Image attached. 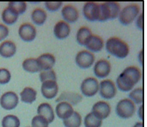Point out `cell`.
<instances>
[{"instance_id": "1", "label": "cell", "mask_w": 147, "mask_h": 127, "mask_svg": "<svg viewBox=\"0 0 147 127\" xmlns=\"http://www.w3.org/2000/svg\"><path fill=\"white\" fill-rule=\"evenodd\" d=\"M141 73L139 69L134 66L126 67L116 80L117 87L123 92H129L140 81Z\"/></svg>"}, {"instance_id": "2", "label": "cell", "mask_w": 147, "mask_h": 127, "mask_svg": "<svg viewBox=\"0 0 147 127\" xmlns=\"http://www.w3.org/2000/svg\"><path fill=\"white\" fill-rule=\"evenodd\" d=\"M105 49L107 53L110 55L121 59L126 58L130 53L128 45L117 37L110 38L106 41Z\"/></svg>"}, {"instance_id": "3", "label": "cell", "mask_w": 147, "mask_h": 127, "mask_svg": "<svg viewBox=\"0 0 147 127\" xmlns=\"http://www.w3.org/2000/svg\"><path fill=\"white\" fill-rule=\"evenodd\" d=\"M121 12V6L115 2H103L100 5V16L98 21L105 22L117 18Z\"/></svg>"}, {"instance_id": "4", "label": "cell", "mask_w": 147, "mask_h": 127, "mask_svg": "<svg viewBox=\"0 0 147 127\" xmlns=\"http://www.w3.org/2000/svg\"><path fill=\"white\" fill-rule=\"evenodd\" d=\"M139 6L135 4H132L127 5L121 9L118 15V18L122 25H128L136 19L139 15Z\"/></svg>"}, {"instance_id": "5", "label": "cell", "mask_w": 147, "mask_h": 127, "mask_svg": "<svg viewBox=\"0 0 147 127\" xmlns=\"http://www.w3.org/2000/svg\"><path fill=\"white\" fill-rule=\"evenodd\" d=\"M115 111L120 118L127 119L131 118L135 114L136 105L129 98H124L118 103Z\"/></svg>"}, {"instance_id": "6", "label": "cell", "mask_w": 147, "mask_h": 127, "mask_svg": "<svg viewBox=\"0 0 147 127\" xmlns=\"http://www.w3.org/2000/svg\"><path fill=\"white\" fill-rule=\"evenodd\" d=\"M98 92L102 98L106 100H110L116 95L117 87L112 80H105L99 83Z\"/></svg>"}, {"instance_id": "7", "label": "cell", "mask_w": 147, "mask_h": 127, "mask_svg": "<svg viewBox=\"0 0 147 127\" xmlns=\"http://www.w3.org/2000/svg\"><path fill=\"white\" fill-rule=\"evenodd\" d=\"M82 93L86 97L94 96L99 91V82L92 77L84 79L80 86Z\"/></svg>"}, {"instance_id": "8", "label": "cell", "mask_w": 147, "mask_h": 127, "mask_svg": "<svg viewBox=\"0 0 147 127\" xmlns=\"http://www.w3.org/2000/svg\"><path fill=\"white\" fill-rule=\"evenodd\" d=\"M19 103V97L13 91H8L3 93L0 98V105L6 111H12L18 106Z\"/></svg>"}, {"instance_id": "9", "label": "cell", "mask_w": 147, "mask_h": 127, "mask_svg": "<svg viewBox=\"0 0 147 127\" xmlns=\"http://www.w3.org/2000/svg\"><path fill=\"white\" fill-rule=\"evenodd\" d=\"M95 56L89 51H81L76 55L75 61L77 65L81 69H88L94 64Z\"/></svg>"}, {"instance_id": "10", "label": "cell", "mask_w": 147, "mask_h": 127, "mask_svg": "<svg viewBox=\"0 0 147 127\" xmlns=\"http://www.w3.org/2000/svg\"><path fill=\"white\" fill-rule=\"evenodd\" d=\"M83 15L89 21H98L100 16V4L96 2H86L83 7Z\"/></svg>"}, {"instance_id": "11", "label": "cell", "mask_w": 147, "mask_h": 127, "mask_svg": "<svg viewBox=\"0 0 147 127\" xmlns=\"http://www.w3.org/2000/svg\"><path fill=\"white\" fill-rule=\"evenodd\" d=\"M18 34L23 41L32 42L36 38L37 31L32 24L23 23L20 26Z\"/></svg>"}, {"instance_id": "12", "label": "cell", "mask_w": 147, "mask_h": 127, "mask_svg": "<svg viewBox=\"0 0 147 127\" xmlns=\"http://www.w3.org/2000/svg\"><path fill=\"white\" fill-rule=\"evenodd\" d=\"M40 90H41L42 95L45 98L51 100L57 95L59 93V85L56 81L49 80L42 82Z\"/></svg>"}, {"instance_id": "13", "label": "cell", "mask_w": 147, "mask_h": 127, "mask_svg": "<svg viewBox=\"0 0 147 127\" xmlns=\"http://www.w3.org/2000/svg\"><path fill=\"white\" fill-rule=\"evenodd\" d=\"M111 112V107L108 103L105 101H98L94 104L92 108V113L100 119L107 118Z\"/></svg>"}, {"instance_id": "14", "label": "cell", "mask_w": 147, "mask_h": 127, "mask_svg": "<svg viewBox=\"0 0 147 127\" xmlns=\"http://www.w3.org/2000/svg\"><path fill=\"white\" fill-rule=\"evenodd\" d=\"M40 72L53 70L56 63V58L53 54L49 53H43L36 59Z\"/></svg>"}, {"instance_id": "15", "label": "cell", "mask_w": 147, "mask_h": 127, "mask_svg": "<svg viewBox=\"0 0 147 127\" xmlns=\"http://www.w3.org/2000/svg\"><path fill=\"white\" fill-rule=\"evenodd\" d=\"M94 74L98 78H105L111 71V64L106 59H100L94 64Z\"/></svg>"}, {"instance_id": "16", "label": "cell", "mask_w": 147, "mask_h": 127, "mask_svg": "<svg viewBox=\"0 0 147 127\" xmlns=\"http://www.w3.org/2000/svg\"><path fill=\"white\" fill-rule=\"evenodd\" d=\"M71 33V27L69 23L63 20L59 21L53 28V33L56 39L63 40L66 39Z\"/></svg>"}, {"instance_id": "17", "label": "cell", "mask_w": 147, "mask_h": 127, "mask_svg": "<svg viewBox=\"0 0 147 127\" xmlns=\"http://www.w3.org/2000/svg\"><path fill=\"white\" fill-rule=\"evenodd\" d=\"M74 112L73 106L69 103L61 101L58 103L56 107V113L57 116L61 119H66L69 118Z\"/></svg>"}, {"instance_id": "18", "label": "cell", "mask_w": 147, "mask_h": 127, "mask_svg": "<svg viewBox=\"0 0 147 127\" xmlns=\"http://www.w3.org/2000/svg\"><path fill=\"white\" fill-rule=\"evenodd\" d=\"M61 15L65 22L67 23H74L79 19V12L75 7L66 5L61 9Z\"/></svg>"}, {"instance_id": "19", "label": "cell", "mask_w": 147, "mask_h": 127, "mask_svg": "<svg viewBox=\"0 0 147 127\" xmlns=\"http://www.w3.org/2000/svg\"><path fill=\"white\" fill-rule=\"evenodd\" d=\"M82 95L72 92H63L56 99V102L59 103L61 101L69 103L71 105H76L82 101Z\"/></svg>"}, {"instance_id": "20", "label": "cell", "mask_w": 147, "mask_h": 127, "mask_svg": "<svg viewBox=\"0 0 147 127\" xmlns=\"http://www.w3.org/2000/svg\"><path fill=\"white\" fill-rule=\"evenodd\" d=\"M38 115L46 118L49 124L53 122L55 119V113L51 105L48 103L40 104L37 109Z\"/></svg>"}, {"instance_id": "21", "label": "cell", "mask_w": 147, "mask_h": 127, "mask_svg": "<svg viewBox=\"0 0 147 127\" xmlns=\"http://www.w3.org/2000/svg\"><path fill=\"white\" fill-rule=\"evenodd\" d=\"M16 51V45L11 41H5L0 44V56L5 59H9L14 56Z\"/></svg>"}, {"instance_id": "22", "label": "cell", "mask_w": 147, "mask_h": 127, "mask_svg": "<svg viewBox=\"0 0 147 127\" xmlns=\"http://www.w3.org/2000/svg\"><path fill=\"white\" fill-rule=\"evenodd\" d=\"M85 46L87 49H89V51L92 53H97L100 51L104 47V41L100 36L92 35Z\"/></svg>"}, {"instance_id": "23", "label": "cell", "mask_w": 147, "mask_h": 127, "mask_svg": "<svg viewBox=\"0 0 147 127\" xmlns=\"http://www.w3.org/2000/svg\"><path fill=\"white\" fill-rule=\"evenodd\" d=\"M92 36V33L90 28L85 26L82 27L77 31L76 39L79 44L85 46Z\"/></svg>"}, {"instance_id": "24", "label": "cell", "mask_w": 147, "mask_h": 127, "mask_svg": "<svg viewBox=\"0 0 147 127\" xmlns=\"http://www.w3.org/2000/svg\"><path fill=\"white\" fill-rule=\"evenodd\" d=\"M37 98V91L30 87H26L20 93V100L27 104H32Z\"/></svg>"}, {"instance_id": "25", "label": "cell", "mask_w": 147, "mask_h": 127, "mask_svg": "<svg viewBox=\"0 0 147 127\" xmlns=\"http://www.w3.org/2000/svg\"><path fill=\"white\" fill-rule=\"evenodd\" d=\"M19 15L9 7H6L2 13V20L5 24L12 25L18 21Z\"/></svg>"}, {"instance_id": "26", "label": "cell", "mask_w": 147, "mask_h": 127, "mask_svg": "<svg viewBox=\"0 0 147 127\" xmlns=\"http://www.w3.org/2000/svg\"><path fill=\"white\" fill-rule=\"evenodd\" d=\"M31 19L36 25H43L47 19V13L41 8H36L31 14Z\"/></svg>"}, {"instance_id": "27", "label": "cell", "mask_w": 147, "mask_h": 127, "mask_svg": "<svg viewBox=\"0 0 147 127\" xmlns=\"http://www.w3.org/2000/svg\"><path fill=\"white\" fill-rule=\"evenodd\" d=\"M82 122V118L80 113L74 111L69 118L63 120L65 127H80Z\"/></svg>"}, {"instance_id": "28", "label": "cell", "mask_w": 147, "mask_h": 127, "mask_svg": "<svg viewBox=\"0 0 147 127\" xmlns=\"http://www.w3.org/2000/svg\"><path fill=\"white\" fill-rule=\"evenodd\" d=\"M22 66L23 70L28 72L36 73L40 72L36 59L35 58H28L25 59L22 62Z\"/></svg>"}, {"instance_id": "29", "label": "cell", "mask_w": 147, "mask_h": 127, "mask_svg": "<svg viewBox=\"0 0 147 127\" xmlns=\"http://www.w3.org/2000/svg\"><path fill=\"white\" fill-rule=\"evenodd\" d=\"M128 97L135 105H141L144 102V90L142 87L134 89L129 93Z\"/></svg>"}, {"instance_id": "30", "label": "cell", "mask_w": 147, "mask_h": 127, "mask_svg": "<svg viewBox=\"0 0 147 127\" xmlns=\"http://www.w3.org/2000/svg\"><path fill=\"white\" fill-rule=\"evenodd\" d=\"M84 124L85 127H101L102 125V120L100 119L90 112L84 117Z\"/></svg>"}, {"instance_id": "31", "label": "cell", "mask_w": 147, "mask_h": 127, "mask_svg": "<svg viewBox=\"0 0 147 127\" xmlns=\"http://www.w3.org/2000/svg\"><path fill=\"white\" fill-rule=\"evenodd\" d=\"M2 127H20V121L18 116L15 115H7L2 118Z\"/></svg>"}, {"instance_id": "32", "label": "cell", "mask_w": 147, "mask_h": 127, "mask_svg": "<svg viewBox=\"0 0 147 127\" xmlns=\"http://www.w3.org/2000/svg\"><path fill=\"white\" fill-rule=\"evenodd\" d=\"M8 7L12 9L18 15H20L27 10V4L25 2H10L8 4Z\"/></svg>"}, {"instance_id": "33", "label": "cell", "mask_w": 147, "mask_h": 127, "mask_svg": "<svg viewBox=\"0 0 147 127\" xmlns=\"http://www.w3.org/2000/svg\"><path fill=\"white\" fill-rule=\"evenodd\" d=\"M39 77H40V80L41 82H44L49 81V80L56 81V80H57L56 72L53 70L40 72Z\"/></svg>"}, {"instance_id": "34", "label": "cell", "mask_w": 147, "mask_h": 127, "mask_svg": "<svg viewBox=\"0 0 147 127\" xmlns=\"http://www.w3.org/2000/svg\"><path fill=\"white\" fill-rule=\"evenodd\" d=\"M49 123L47 120L40 116H35L31 121L32 127H49Z\"/></svg>"}, {"instance_id": "35", "label": "cell", "mask_w": 147, "mask_h": 127, "mask_svg": "<svg viewBox=\"0 0 147 127\" xmlns=\"http://www.w3.org/2000/svg\"><path fill=\"white\" fill-rule=\"evenodd\" d=\"M11 73L7 69L0 68V84H6L11 80Z\"/></svg>"}, {"instance_id": "36", "label": "cell", "mask_w": 147, "mask_h": 127, "mask_svg": "<svg viewBox=\"0 0 147 127\" xmlns=\"http://www.w3.org/2000/svg\"><path fill=\"white\" fill-rule=\"evenodd\" d=\"M62 2H45V7L49 12H56L62 7Z\"/></svg>"}, {"instance_id": "37", "label": "cell", "mask_w": 147, "mask_h": 127, "mask_svg": "<svg viewBox=\"0 0 147 127\" xmlns=\"http://www.w3.org/2000/svg\"><path fill=\"white\" fill-rule=\"evenodd\" d=\"M9 30L7 27L3 24H0V42L5 40L9 36Z\"/></svg>"}, {"instance_id": "38", "label": "cell", "mask_w": 147, "mask_h": 127, "mask_svg": "<svg viewBox=\"0 0 147 127\" xmlns=\"http://www.w3.org/2000/svg\"><path fill=\"white\" fill-rule=\"evenodd\" d=\"M136 25L140 30H144V13L138 15V16L137 17L136 19Z\"/></svg>"}, {"instance_id": "39", "label": "cell", "mask_w": 147, "mask_h": 127, "mask_svg": "<svg viewBox=\"0 0 147 127\" xmlns=\"http://www.w3.org/2000/svg\"><path fill=\"white\" fill-rule=\"evenodd\" d=\"M138 117L141 118L142 121H144V105L141 104V106L138 108Z\"/></svg>"}, {"instance_id": "40", "label": "cell", "mask_w": 147, "mask_h": 127, "mask_svg": "<svg viewBox=\"0 0 147 127\" xmlns=\"http://www.w3.org/2000/svg\"><path fill=\"white\" fill-rule=\"evenodd\" d=\"M138 59H139V61L141 64H144V51H141L139 52V54H138Z\"/></svg>"}, {"instance_id": "41", "label": "cell", "mask_w": 147, "mask_h": 127, "mask_svg": "<svg viewBox=\"0 0 147 127\" xmlns=\"http://www.w3.org/2000/svg\"><path fill=\"white\" fill-rule=\"evenodd\" d=\"M133 127H144V123L143 122H137Z\"/></svg>"}]
</instances>
